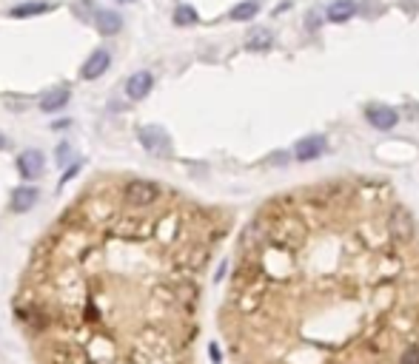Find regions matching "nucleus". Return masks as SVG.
Returning <instances> with one entry per match:
<instances>
[{
  "label": "nucleus",
  "mask_w": 419,
  "mask_h": 364,
  "mask_svg": "<svg viewBox=\"0 0 419 364\" xmlns=\"http://www.w3.org/2000/svg\"><path fill=\"white\" fill-rule=\"evenodd\" d=\"M160 197H162V191L151 180H129L120 191V202L129 211H149L151 205H157Z\"/></svg>",
  "instance_id": "f257e3e1"
},
{
  "label": "nucleus",
  "mask_w": 419,
  "mask_h": 364,
  "mask_svg": "<svg viewBox=\"0 0 419 364\" xmlns=\"http://www.w3.org/2000/svg\"><path fill=\"white\" fill-rule=\"evenodd\" d=\"M385 228L391 233V239H397L402 242V245H408V242L416 239V225H413V216L405 205H397L393 202L388 208V216H385Z\"/></svg>",
  "instance_id": "f03ea898"
},
{
  "label": "nucleus",
  "mask_w": 419,
  "mask_h": 364,
  "mask_svg": "<svg viewBox=\"0 0 419 364\" xmlns=\"http://www.w3.org/2000/svg\"><path fill=\"white\" fill-rule=\"evenodd\" d=\"M46 358H49V364H91L89 350L80 342H75V338H57V342H52L49 350H46Z\"/></svg>",
  "instance_id": "7ed1b4c3"
},
{
  "label": "nucleus",
  "mask_w": 419,
  "mask_h": 364,
  "mask_svg": "<svg viewBox=\"0 0 419 364\" xmlns=\"http://www.w3.org/2000/svg\"><path fill=\"white\" fill-rule=\"evenodd\" d=\"M137 137H140V145H143L146 151H151L157 157H169L171 154V140L160 126H143L137 131Z\"/></svg>",
  "instance_id": "20e7f679"
},
{
  "label": "nucleus",
  "mask_w": 419,
  "mask_h": 364,
  "mask_svg": "<svg viewBox=\"0 0 419 364\" xmlns=\"http://www.w3.org/2000/svg\"><path fill=\"white\" fill-rule=\"evenodd\" d=\"M109 68H111V55L106 52V48H95V52H91V57L83 63L80 77H83V80H97V77L106 75Z\"/></svg>",
  "instance_id": "39448f33"
},
{
  "label": "nucleus",
  "mask_w": 419,
  "mask_h": 364,
  "mask_svg": "<svg viewBox=\"0 0 419 364\" xmlns=\"http://www.w3.org/2000/svg\"><path fill=\"white\" fill-rule=\"evenodd\" d=\"M43 168H46V157L37 149H29L17 157V171L23 180H37L43 174Z\"/></svg>",
  "instance_id": "423d86ee"
},
{
  "label": "nucleus",
  "mask_w": 419,
  "mask_h": 364,
  "mask_svg": "<svg viewBox=\"0 0 419 364\" xmlns=\"http://www.w3.org/2000/svg\"><path fill=\"white\" fill-rule=\"evenodd\" d=\"M37 200H40V191L35 185H20V188L12 191L9 205H12L15 213H26V211H32L37 205Z\"/></svg>",
  "instance_id": "0eeeda50"
},
{
  "label": "nucleus",
  "mask_w": 419,
  "mask_h": 364,
  "mask_svg": "<svg viewBox=\"0 0 419 364\" xmlns=\"http://www.w3.org/2000/svg\"><path fill=\"white\" fill-rule=\"evenodd\" d=\"M365 117H368V123L374 128H380V131H391L393 126L400 123V114L393 108H388V106H371L365 111Z\"/></svg>",
  "instance_id": "6e6552de"
},
{
  "label": "nucleus",
  "mask_w": 419,
  "mask_h": 364,
  "mask_svg": "<svg viewBox=\"0 0 419 364\" xmlns=\"http://www.w3.org/2000/svg\"><path fill=\"white\" fill-rule=\"evenodd\" d=\"M154 86V77L149 75V71H134V75L126 80V97L129 100H143V97H149Z\"/></svg>",
  "instance_id": "1a4fd4ad"
},
{
  "label": "nucleus",
  "mask_w": 419,
  "mask_h": 364,
  "mask_svg": "<svg viewBox=\"0 0 419 364\" xmlns=\"http://www.w3.org/2000/svg\"><path fill=\"white\" fill-rule=\"evenodd\" d=\"M322 151H325V137H302L294 149V157L299 162H311V160L322 157Z\"/></svg>",
  "instance_id": "9d476101"
},
{
  "label": "nucleus",
  "mask_w": 419,
  "mask_h": 364,
  "mask_svg": "<svg viewBox=\"0 0 419 364\" xmlns=\"http://www.w3.org/2000/svg\"><path fill=\"white\" fill-rule=\"evenodd\" d=\"M68 100H72V91H68L66 86H57V88L46 91V94L40 97V111H46V114H55V111L66 108V106H68Z\"/></svg>",
  "instance_id": "9b49d317"
},
{
  "label": "nucleus",
  "mask_w": 419,
  "mask_h": 364,
  "mask_svg": "<svg viewBox=\"0 0 419 364\" xmlns=\"http://www.w3.org/2000/svg\"><path fill=\"white\" fill-rule=\"evenodd\" d=\"M95 29L103 37H111V35H118L123 29V17L118 12H111V9H97L95 12Z\"/></svg>",
  "instance_id": "f8f14e48"
},
{
  "label": "nucleus",
  "mask_w": 419,
  "mask_h": 364,
  "mask_svg": "<svg viewBox=\"0 0 419 364\" xmlns=\"http://www.w3.org/2000/svg\"><path fill=\"white\" fill-rule=\"evenodd\" d=\"M354 15H357L354 0H334V3L328 6V20L331 23H345V20H351Z\"/></svg>",
  "instance_id": "ddd939ff"
},
{
  "label": "nucleus",
  "mask_w": 419,
  "mask_h": 364,
  "mask_svg": "<svg viewBox=\"0 0 419 364\" xmlns=\"http://www.w3.org/2000/svg\"><path fill=\"white\" fill-rule=\"evenodd\" d=\"M55 6L49 3V0H32V3H20L15 6L9 15L12 17H37V15H46V12H52Z\"/></svg>",
  "instance_id": "4468645a"
},
{
  "label": "nucleus",
  "mask_w": 419,
  "mask_h": 364,
  "mask_svg": "<svg viewBox=\"0 0 419 364\" xmlns=\"http://www.w3.org/2000/svg\"><path fill=\"white\" fill-rule=\"evenodd\" d=\"M95 0H72V15L80 20V23H95Z\"/></svg>",
  "instance_id": "2eb2a0df"
},
{
  "label": "nucleus",
  "mask_w": 419,
  "mask_h": 364,
  "mask_svg": "<svg viewBox=\"0 0 419 364\" xmlns=\"http://www.w3.org/2000/svg\"><path fill=\"white\" fill-rule=\"evenodd\" d=\"M257 12H260V6L254 3V0H245V3H237L234 9H231V12H228V17H231V20H237V23H243V20H251Z\"/></svg>",
  "instance_id": "dca6fc26"
},
{
  "label": "nucleus",
  "mask_w": 419,
  "mask_h": 364,
  "mask_svg": "<svg viewBox=\"0 0 419 364\" xmlns=\"http://www.w3.org/2000/svg\"><path fill=\"white\" fill-rule=\"evenodd\" d=\"M174 23L177 26H194V23H200V17H197V9H192V6H177L174 9Z\"/></svg>",
  "instance_id": "f3484780"
},
{
  "label": "nucleus",
  "mask_w": 419,
  "mask_h": 364,
  "mask_svg": "<svg viewBox=\"0 0 419 364\" xmlns=\"http://www.w3.org/2000/svg\"><path fill=\"white\" fill-rule=\"evenodd\" d=\"M271 46V35L268 32H254L251 37H248V48H251V52H263V48H268Z\"/></svg>",
  "instance_id": "a211bd4d"
},
{
  "label": "nucleus",
  "mask_w": 419,
  "mask_h": 364,
  "mask_svg": "<svg viewBox=\"0 0 419 364\" xmlns=\"http://www.w3.org/2000/svg\"><path fill=\"white\" fill-rule=\"evenodd\" d=\"M68 160H72V145L63 142L60 149H57V162H60V165H68Z\"/></svg>",
  "instance_id": "6ab92c4d"
},
{
  "label": "nucleus",
  "mask_w": 419,
  "mask_h": 364,
  "mask_svg": "<svg viewBox=\"0 0 419 364\" xmlns=\"http://www.w3.org/2000/svg\"><path fill=\"white\" fill-rule=\"evenodd\" d=\"M306 23H308V29H317V26H319V15H317V12H308Z\"/></svg>",
  "instance_id": "aec40b11"
},
{
  "label": "nucleus",
  "mask_w": 419,
  "mask_h": 364,
  "mask_svg": "<svg viewBox=\"0 0 419 364\" xmlns=\"http://www.w3.org/2000/svg\"><path fill=\"white\" fill-rule=\"evenodd\" d=\"M208 356H212V361H220V347L217 345H208Z\"/></svg>",
  "instance_id": "412c9836"
},
{
  "label": "nucleus",
  "mask_w": 419,
  "mask_h": 364,
  "mask_svg": "<svg viewBox=\"0 0 419 364\" xmlns=\"http://www.w3.org/2000/svg\"><path fill=\"white\" fill-rule=\"evenodd\" d=\"M9 145H12V142H9V137H6V134H0V151H6Z\"/></svg>",
  "instance_id": "4be33fe9"
},
{
  "label": "nucleus",
  "mask_w": 419,
  "mask_h": 364,
  "mask_svg": "<svg viewBox=\"0 0 419 364\" xmlns=\"http://www.w3.org/2000/svg\"><path fill=\"white\" fill-rule=\"evenodd\" d=\"M120 3H131V0H120Z\"/></svg>",
  "instance_id": "5701e85b"
}]
</instances>
